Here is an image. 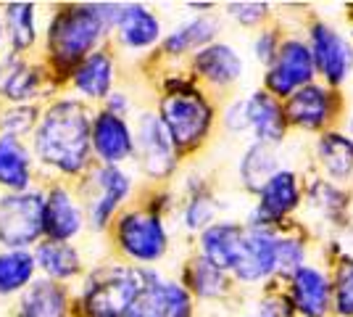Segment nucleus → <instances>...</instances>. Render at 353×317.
Returning <instances> with one entry per match:
<instances>
[{
  "mask_svg": "<svg viewBox=\"0 0 353 317\" xmlns=\"http://www.w3.org/2000/svg\"><path fill=\"white\" fill-rule=\"evenodd\" d=\"M298 204H301L298 177L290 169H277L259 191V204L250 214V225L269 230L272 225H277L282 217H288Z\"/></svg>",
  "mask_w": 353,
  "mask_h": 317,
  "instance_id": "10",
  "label": "nucleus"
},
{
  "mask_svg": "<svg viewBox=\"0 0 353 317\" xmlns=\"http://www.w3.org/2000/svg\"><path fill=\"white\" fill-rule=\"evenodd\" d=\"M188 283H190L198 296H221V294H227V275L216 270L203 257H198L188 267Z\"/></svg>",
  "mask_w": 353,
  "mask_h": 317,
  "instance_id": "29",
  "label": "nucleus"
},
{
  "mask_svg": "<svg viewBox=\"0 0 353 317\" xmlns=\"http://www.w3.org/2000/svg\"><path fill=\"white\" fill-rule=\"evenodd\" d=\"M79 225H82V217H79V209L74 206L69 193L53 191L50 198L45 201V230L56 241H63V238H72L79 230Z\"/></svg>",
  "mask_w": 353,
  "mask_h": 317,
  "instance_id": "21",
  "label": "nucleus"
},
{
  "mask_svg": "<svg viewBox=\"0 0 353 317\" xmlns=\"http://www.w3.org/2000/svg\"><path fill=\"white\" fill-rule=\"evenodd\" d=\"M137 151L143 159L148 175L153 177H163L174 169V143L166 133L159 117L153 114H143L140 124H137Z\"/></svg>",
  "mask_w": 353,
  "mask_h": 317,
  "instance_id": "12",
  "label": "nucleus"
},
{
  "mask_svg": "<svg viewBox=\"0 0 353 317\" xmlns=\"http://www.w3.org/2000/svg\"><path fill=\"white\" fill-rule=\"evenodd\" d=\"M8 27L14 48H27L34 40V24H32V6L30 3H14L8 6Z\"/></svg>",
  "mask_w": 353,
  "mask_h": 317,
  "instance_id": "32",
  "label": "nucleus"
},
{
  "mask_svg": "<svg viewBox=\"0 0 353 317\" xmlns=\"http://www.w3.org/2000/svg\"><path fill=\"white\" fill-rule=\"evenodd\" d=\"M34 85H37L34 75L27 66H21V64H8L6 72H3V79H0V88L8 93L11 98H16V101L30 98L32 93H34Z\"/></svg>",
  "mask_w": 353,
  "mask_h": 317,
  "instance_id": "33",
  "label": "nucleus"
},
{
  "mask_svg": "<svg viewBox=\"0 0 353 317\" xmlns=\"http://www.w3.org/2000/svg\"><path fill=\"white\" fill-rule=\"evenodd\" d=\"M285 119L293 122L295 127L303 130H319L335 114V93L324 85H306L301 90H295L288 98V106L282 108Z\"/></svg>",
  "mask_w": 353,
  "mask_h": 317,
  "instance_id": "13",
  "label": "nucleus"
},
{
  "mask_svg": "<svg viewBox=\"0 0 353 317\" xmlns=\"http://www.w3.org/2000/svg\"><path fill=\"white\" fill-rule=\"evenodd\" d=\"M245 114H248V130L256 135V143H264V146L280 143L288 119L274 95H269L266 90L250 93L245 98Z\"/></svg>",
  "mask_w": 353,
  "mask_h": 317,
  "instance_id": "15",
  "label": "nucleus"
},
{
  "mask_svg": "<svg viewBox=\"0 0 353 317\" xmlns=\"http://www.w3.org/2000/svg\"><path fill=\"white\" fill-rule=\"evenodd\" d=\"M332 307L340 317H353V259H343L335 272Z\"/></svg>",
  "mask_w": 353,
  "mask_h": 317,
  "instance_id": "31",
  "label": "nucleus"
},
{
  "mask_svg": "<svg viewBox=\"0 0 353 317\" xmlns=\"http://www.w3.org/2000/svg\"><path fill=\"white\" fill-rule=\"evenodd\" d=\"M143 294L159 317H190V294L179 283H163L159 278H153Z\"/></svg>",
  "mask_w": 353,
  "mask_h": 317,
  "instance_id": "22",
  "label": "nucleus"
},
{
  "mask_svg": "<svg viewBox=\"0 0 353 317\" xmlns=\"http://www.w3.org/2000/svg\"><path fill=\"white\" fill-rule=\"evenodd\" d=\"M224 124L232 130V133H243L248 130V114H245V98H240L235 104L227 108L224 114Z\"/></svg>",
  "mask_w": 353,
  "mask_h": 317,
  "instance_id": "39",
  "label": "nucleus"
},
{
  "mask_svg": "<svg viewBox=\"0 0 353 317\" xmlns=\"http://www.w3.org/2000/svg\"><path fill=\"white\" fill-rule=\"evenodd\" d=\"M214 211H216V206H214V201L208 196H195L188 204V209H185V225L190 227V230H203V227H208V222L214 220Z\"/></svg>",
  "mask_w": 353,
  "mask_h": 317,
  "instance_id": "35",
  "label": "nucleus"
},
{
  "mask_svg": "<svg viewBox=\"0 0 353 317\" xmlns=\"http://www.w3.org/2000/svg\"><path fill=\"white\" fill-rule=\"evenodd\" d=\"M316 159L322 169L335 177V180H345L353 172V140L343 133H324L316 143Z\"/></svg>",
  "mask_w": 353,
  "mask_h": 317,
  "instance_id": "20",
  "label": "nucleus"
},
{
  "mask_svg": "<svg viewBox=\"0 0 353 317\" xmlns=\"http://www.w3.org/2000/svg\"><path fill=\"white\" fill-rule=\"evenodd\" d=\"M290 288V307L303 317H324L332 307V280L319 267L303 265L293 275Z\"/></svg>",
  "mask_w": 353,
  "mask_h": 317,
  "instance_id": "11",
  "label": "nucleus"
},
{
  "mask_svg": "<svg viewBox=\"0 0 353 317\" xmlns=\"http://www.w3.org/2000/svg\"><path fill=\"white\" fill-rule=\"evenodd\" d=\"M66 315V296L53 283H37L21 299L19 317H63Z\"/></svg>",
  "mask_w": 353,
  "mask_h": 317,
  "instance_id": "25",
  "label": "nucleus"
},
{
  "mask_svg": "<svg viewBox=\"0 0 353 317\" xmlns=\"http://www.w3.org/2000/svg\"><path fill=\"white\" fill-rule=\"evenodd\" d=\"M306 265V246L298 238H280L277 236V267L274 272L282 275H293Z\"/></svg>",
  "mask_w": 353,
  "mask_h": 317,
  "instance_id": "34",
  "label": "nucleus"
},
{
  "mask_svg": "<svg viewBox=\"0 0 353 317\" xmlns=\"http://www.w3.org/2000/svg\"><path fill=\"white\" fill-rule=\"evenodd\" d=\"M256 317H293V307H290V299H285L280 294L274 296H266L264 302L259 304L256 309Z\"/></svg>",
  "mask_w": 353,
  "mask_h": 317,
  "instance_id": "38",
  "label": "nucleus"
},
{
  "mask_svg": "<svg viewBox=\"0 0 353 317\" xmlns=\"http://www.w3.org/2000/svg\"><path fill=\"white\" fill-rule=\"evenodd\" d=\"M90 140H92L95 153L108 166L124 162L134 151V140L130 127H127V122L121 119V117H117V114H111V111H103V114L95 117Z\"/></svg>",
  "mask_w": 353,
  "mask_h": 317,
  "instance_id": "14",
  "label": "nucleus"
},
{
  "mask_svg": "<svg viewBox=\"0 0 353 317\" xmlns=\"http://www.w3.org/2000/svg\"><path fill=\"white\" fill-rule=\"evenodd\" d=\"M277 267V236L266 227H243V241L237 249L235 278L243 283H256L269 278Z\"/></svg>",
  "mask_w": 353,
  "mask_h": 317,
  "instance_id": "7",
  "label": "nucleus"
},
{
  "mask_svg": "<svg viewBox=\"0 0 353 317\" xmlns=\"http://www.w3.org/2000/svg\"><path fill=\"white\" fill-rule=\"evenodd\" d=\"M124 317H159V315H156V309H153L150 302L145 299V294H140V296H137V302L127 309V315Z\"/></svg>",
  "mask_w": 353,
  "mask_h": 317,
  "instance_id": "40",
  "label": "nucleus"
},
{
  "mask_svg": "<svg viewBox=\"0 0 353 317\" xmlns=\"http://www.w3.org/2000/svg\"><path fill=\"white\" fill-rule=\"evenodd\" d=\"M32 270H34V262L30 254L24 251L3 254L0 257V294L19 291L32 278Z\"/></svg>",
  "mask_w": 353,
  "mask_h": 317,
  "instance_id": "30",
  "label": "nucleus"
},
{
  "mask_svg": "<svg viewBox=\"0 0 353 317\" xmlns=\"http://www.w3.org/2000/svg\"><path fill=\"white\" fill-rule=\"evenodd\" d=\"M37 153L63 172H79L90 153V119L85 106L77 101L53 106L37 130Z\"/></svg>",
  "mask_w": 353,
  "mask_h": 317,
  "instance_id": "1",
  "label": "nucleus"
},
{
  "mask_svg": "<svg viewBox=\"0 0 353 317\" xmlns=\"http://www.w3.org/2000/svg\"><path fill=\"white\" fill-rule=\"evenodd\" d=\"M150 280V272L127 267L98 272L82 296V309L88 317H124Z\"/></svg>",
  "mask_w": 353,
  "mask_h": 317,
  "instance_id": "2",
  "label": "nucleus"
},
{
  "mask_svg": "<svg viewBox=\"0 0 353 317\" xmlns=\"http://www.w3.org/2000/svg\"><path fill=\"white\" fill-rule=\"evenodd\" d=\"M161 124L174 146L190 148L206 137L211 127V106L192 88H176L161 101Z\"/></svg>",
  "mask_w": 353,
  "mask_h": 317,
  "instance_id": "3",
  "label": "nucleus"
},
{
  "mask_svg": "<svg viewBox=\"0 0 353 317\" xmlns=\"http://www.w3.org/2000/svg\"><path fill=\"white\" fill-rule=\"evenodd\" d=\"M119 243L137 262H156L166 251V230L156 214L132 211L119 222Z\"/></svg>",
  "mask_w": 353,
  "mask_h": 317,
  "instance_id": "9",
  "label": "nucleus"
},
{
  "mask_svg": "<svg viewBox=\"0 0 353 317\" xmlns=\"http://www.w3.org/2000/svg\"><path fill=\"white\" fill-rule=\"evenodd\" d=\"M243 241V227L235 222H216V225H208L203 230V238H201V257L211 262L216 270L221 272H232L237 259V249Z\"/></svg>",
  "mask_w": 353,
  "mask_h": 317,
  "instance_id": "17",
  "label": "nucleus"
},
{
  "mask_svg": "<svg viewBox=\"0 0 353 317\" xmlns=\"http://www.w3.org/2000/svg\"><path fill=\"white\" fill-rule=\"evenodd\" d=\"M45 230V201L37 193L0 198V241L6 246H27Z\"/></svg>",
  "mask_w": 353,
  "mask_h": 317,
  "instance_id": "6",
  "label": "nucleus"
},
{
  "mask_svg": "<svg viewBox=\"0 0 353 317\" xmlns=\"http://www.w3.org/2000/svg\"><path fill=\"white\" fill-rule=\"evenodd\" d=\"M95 185H98V196L92 198L90 217H92V225L103 227L114 209L121 204V198L130 193V177L117 166H101L95 172Z\"/></svg>",
  "mask_w": 353,
  "mask_h": 317,
  "instance_id": "18",
  "label": "nucleus"
},
{
  "mask_svg": "<svg viewBox=\"0 0 353 317\" xmlns=\"http://www.w3.org/2000/svg\"><path fill=\"white\" fill-rule=\"evenodd\" d=\"M214 32H216V21L214 19H206V16H201V19H192L188 24H182V27H176L169 37H166V53H188L192 48H206V43L214 37Z\"/></svg>",
  "mask_w": 353,
  "mask_h": 317,
  "instance_id": "26",
  "label": "nucleus"
},
{
  "mask_svg": "<svg viewBox=\"0 0 353 317\" xmlns=\"http://www.w3.org/2000/svg\"><path fill=\"white\" fill-rule=\"evenodd\" d=\"M74 82L79 93H85L88 98H105L114 82V64L105 53H92L90 59L79 64Z\"/></svg>",
  "mask_w": 353,
  "mask_h": 317,
  "instance_id": "23",
  "label": "nucleus"
},
{
  "mask_svg": "<svg viewBox=\"0 0 353 317\" xmlns=\"http://www.w3.org/2000/svg\"><path fill=\"white\" fill-rule=\"evenodd\" d=\"M277 50H280V37H277L274 30L261 32L256 37V43H253V53H256V59L261 61V64H272L274 56H277Z\"/></svg>",
  "mask_w": 353,
  "mask_h": 317,
  "instance_id": "37",
  "label": "nucleus"
},
{
  "mask_svg": "<svg viewBox=\"0 0 353 317\" xmlns=\"http://www.w3.org/2000/svg\"><path fill=\"white\" fill-rule=\"evenodd\" d=\"M37 262L50 278H72L79 270V257L72 246L61 241H48L40 243L37 249Z\"/></svg>",
  "mask_w": 353,
  "mask_h": 317,
  "instance_id": "28",
  "label": "nucleus"
},
{
  "mask_svg": "<svg viewBox=\"0 0 353 317\" xmlns=\"http://www.w3.org/2000/svg\"><path fill=\"white\" fill-rule=\"evenodd\" d=\"M348 130H351V140H353V117H351V122H348Z\"/></svg>",
  "mask_w": 353,
  "mask_h": 317,
  "instance_id": "41",
  "label": "nucleus"
},
{
  "mask_svg": "<svg viewBox=\"0 0 353 317\" xmlns=\"http://www.w3.org/2000/svg\"><path fill=\"white\" fill-rule=\"evenodd\" d=\"M30 180V159L16 137H0V185L21 191Z\"/></svg>",
  "mask_w": 353,
  "mask_h": 317,
  "instance_id": "24",
  "label": "nucleus"
},
{
  "mask_svg": "<svg viewBox=\"0 0 353 317\" xmlns=\"http://www.w3.org/2000/svg\"><path fill=\"white\" fill-rule=\"evenodd\" d=\"M266 11H269L266 3H230L227 6V14L232 16L235 21H240V24H245V27L259 24L266 16Z\"/></svg>",
  "mask_w": 353,
  "mask_h": 317,
  "instance_id": "36",
  "label": "nucleus"
},
{
  "mask_svg": "<svg viewBox=\"0 0 353 317\" xmlns=\"http://www.w3.org/2000/svg\"><path fill=\"white\" fill-rule=\"evenodd\" d=\"M117 27L121 43L130 48L153 46L159 40V35H161L159 19L150 14V11H145L143 6H121Z\"/></svg>",
  "mask_w": 353,
  "mask_h": 317,
  "instance_id": "19",
  "label": "nucleus"
},
{
  "mask_svg": "<svg viewBox=\"0 0 353 317\" xmlns=\"http://www.w3.org/2000/svg\"><path fill=\"white\" fill-rule=\"evenodd\" d=\"M309 50L314 56V66L316 72H322L324 79L330 85H340L345 82L353 72V48L351 43L332 30L330 24H314L309 40Z\"/></svg>",
  "mask_w": 353,
  "mask_h": 317,
  "instance_id": "8",
  "label": "nucleus"
},
{
  "mask_svg": "<svg viewBox=\"0 0 353 317\" xmlns=\"http://www.w3.org/2000/svg\"><path fill=\"white\" fill-rule=\"evenodd\" d=\"M314 75H316V66H314L309 46L303 40H285L280 43L274 61L269 64V72H266L269 90L266 93L274 98H290L295 90L311 85Z\"/></svg>",
  "mask_w": 353,
  "mask_h": 317,
  "instance_id": "5",
  "label": "nucleus"
},
{
  "mask_svg": "<svg viewBox=\"0 0 353 317\" xmlns=\"http://www.w3.org/2000/svg\"><path fill=\"white\" fill-rule=\"evenodd\" d=\"M103 27L105 24L101 21L95 6H79V8L61 11L50 30V50H53L56 61L63 66L79 61L98 43Z\"/></svg>",
  "mask_w": 353,
  "mask_h": 317,
  "instance_id": "4",
  "label": "nucleus"
},
{
  "mask_svg": "<svg viewBox=\"0 0 353 317\" xmlns=\"http://www.w3.org/2000/svg\"><path fill=\"white\" fill-rule=\"evenodd\" d=\"M277 172V162H274V153H272V146H264V143H253L245 156H243V164H240V175H243V182L250 191H261L264 182Z\"/></svg>",
  "mask_w": 353,
  "mask_h": 317,
  "instance_id": "27",
  "label": "nucleus"
},
{
  "mask_svg": "<svg viewBox=\"0 0 353 317\" xmlns=\"http://www.w3.org/2000/svg\"><path fill=\"white\" fill-rule=\"evenodd\" d=\"M245 64L237 56V50L232 46L224 43H214V46L201 48V53L195 56V72L203 77L211 85H232L243 77Z\"/></svg>",
  "mask_w": 353,
  "mask_h": 317,
  "instance_id": "16",
  "label": "nucleus"
}]
</instances>
